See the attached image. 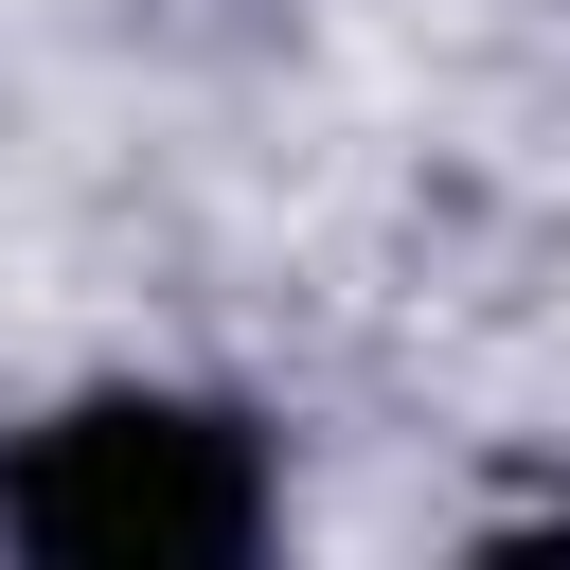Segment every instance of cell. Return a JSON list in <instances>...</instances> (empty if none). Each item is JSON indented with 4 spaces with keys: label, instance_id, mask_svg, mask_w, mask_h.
<instances>
[{
    "label": "cell",
    "instance_id": "6da1fadb",
    "mask_svg": "<svg viewBox=\"0 0 570 570\" xmlns=\"http://www.w3.org/2000/svg\"><path fill=\"white\" fill-rule=\"evenodd\" d=\"M0 534L53 570H232L267 534V445L214 392H89L0 445Z\"/></svg>",
    "mask_w": 570,
    "mask_h": 570
}]
</instances>
